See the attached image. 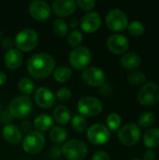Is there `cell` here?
Returning <instances> with one entry per match:
<instances>
[{"label": "cell", "mask_w": 159, "mask_h": 160, "mask_svg": "<svg viewBox=\"0 0 159 160\" xmlns=\"http://www.w3.org/2000/svg\"><path fill=\"white\" fill-rule=\"evenodd\" d=\"M83 82L91 87H100L105 82V73L97 67L86 68L82 73Z\"/></svg>", "instance_id": "12"}, {"label": "cell", "mask_w": 159, "mask_h": 160, "mask_svg": "<svg viewBox=\"0 0 159 160\" xmlns=\"http://www.w3.org/2000/svg\"><path fill=\"white\" fill-rule=\"evenodd\" d=\"M111 132L102 124H94L87 129V139L95 145H103L109 142Z\"/></svg>", "instance_id": "11"}, {"label": "cell", "mask_w": 159, "mask_h": 160, "mask_svg": "<svg viewBox=\"0 0 159 160\" xmlns=\"http://www.w3.org/2000/svg\"><path fill=\"white\" fill-rule=\"evenodd\" d=\"M156 122L155 114L151 112H143L138 119V123L142 128H150Z\"/></svg>", "instance_id": "31"}, {"label": "cell", "mask_w": 159, "mask_h": 160, "mask_svg": "<svg viewBox=\"0 0 159 160\" xmlns=\"http://www.w3.org/2000/svg\"><path fill=\"white\" fill-rule=\"evenodd\" d=\"M4 62L7 68L17 69L22 64V54L17 49H10L6 52L4 56Z\"/></svg>", "instance_id": "19"}, {"label": "cell", "mask_w": 159, "mask_h": 160, "mask_svg": "<svg viewBox=\"0 0 159 160\" xmlns=\"http://www.w3.org/2000/svg\"><path fill=\"white\" fill-rule=\"evenodd\" d=\"M67 137V130L62 127L55 126L52 127L50 130V138L52 142H54L55 144H62L66 142Z\"/></svg>", "instance_id": "24"}, {"label": "cell", "mask_w": 159, "mask_h": 160, "mask_svg": "<svg viewBox=\"0 0 159 160\" xmlns=\"http://www.w3.org/2000/svg\"><path fill=\"white\" fill-rule=\"evenodd\" d=\"M71 96H72V93H71L69 88H67V87H61V88H59L57 90L55 98H57L59 101L65 102V101H68L71 98Z\"/></svg>", "instance_id": "34"}, {"label": "cell", "mask_w": 159, "mask_h": 160, "mask_svg": "<svg viewBox=\"0 0 159 160\" xmlns=\"http://www.w3.org/2000/svg\"><path fill=\"white\" fill-rule=\"evenodd\" d=\"M72 76V70L67 66H61L53 70V77L57 82H67Z\"/></svg>", "instance_id": "25"}, {"label": "cell", "mask_w": 159, "mask_h": 160, "mask_svg": "<svg viewBox=\"0 0 159 160\" xmlns=\"http://www.w3.org/2000/svg\"><path fill=\"white\" fill-rule=\"evenodd\" d=\"M6 82H7V75L4 72L0 71V86L3 85Z\"/></svg>", "instance_id": "40"}, {"label": "cell", "mask_w": 159, "mask_h": 160, "mask_svg": "<svg viewBox=\"0 0 159 160\" xmlns=\"http://www.w3.org/2000/svg\"><path fill=\"white\" fill-rule=\"evenodd\" d=\"M106 122H107V127H108V129L109 130L116 131L121 127L122 118H121V116L118 113L112 112V113H110L108 115Z\"/></svg>", "instance_id": "29"}, {"label": "cell", "mask_w": 159, "mask_h": 160, "mask_svg": "<svg viewBox=\"0 0 159 160\" xmlns=\"http://www.w3.org/2000/svg\"><path fill=\"white\" fill-rule=\"evenodd\" d=\"M18 87L20 89V91L24 95V96H29L31 95L34 90H35V84L33 82V81L29 78H22L19 81L18 83Z\"/></svg>", "instance_id": "28"}, {"label": "cell", "mask_w": 159, "mask_h": 160, "mask_svg": "<svg viewBox=\"0 0 159 160\" xmlns=\"http://www.w3.org/2000/svg\"><path fill=\"white\" fill-rule=\"evenodd\" d=\"M2 136L7 142L12 145H18L22 142V131L17 126L13 124H7L3 128Z\"/></svg>", "instance_id": "18"}, {"label": "cell", "mask_w": 159, "mask_h": 160, "mask_svg": "<svg viewBox=\"0 0 159 160\" xmlns=\"http://www.w3.org/2000/svg\"><path fill=\"white\" fill-rule=\"evenodd\" d=\"M143 160H156V153L152 149H148L143 154Z\"/></svg>", "instance_id": "39"}, {"label": "cell", "mask_w": 159, "mask_h": 160, "mask_svg": "<svg viewBox=\"0 0 159 160\" xmlns=\"http://www.w3.org/2000/svg\"><path fill=\"white\" fill-rule=\"evenodd\" d=\"M108 49L114 54L125 53L129 48V40L121 34H113L109 37L107 40Z\"/></svg>", "instance_id": "15"}, {"label": "cell", "mask_w": 159, "mask_h": 160, "mask_svg": "<svg viewBox=\"0 0 159 160\" xmlns=\"http://www.w3.org/2000/svg\"><path fill=\"white\" fill-rule=\"evenodd\" d=\"M70 111L68 108H67L64 105H58L54 108L52 112V119L60 124V125H66L70 121Z\"/></svg>", "instance_id": "21"}, {"label": "cell", "mask_w": 159, "mask_h": 160, "mask_svg": "<svg viewBox=\"0 0 159 160\" xmlns=\"http://www.w3.org/2000/svg\"><path fill=\"white\" fill-rule=\"evenodd\" d=\"M76 5L82 10L90 11L96 6V1L95 0H78L76 1Z\"/></svg>", "instance_id": "35"}, {"label": "cell", "mask_w": 159, "mask_h": 160, "mask_svg": "<svg viewBox=\"0 0 159 160\" xmlns=\"http://www.w3.org/2000/svg\"><path fill=\"white\" fill-rule=\"evenodd\" d=\"M138 101L143 106L155 105L159 100V87L155 82H147L141 87L137 95Z\"/></svg>", "instance_id": "9"}, {"label": "cell", "mask_w": 159, "mask_h": 160, "mask_svg": "<svg viewBox=\"0 0 159 160\" xmlns=\"http://www.w3.org/2000/svg\"><path fill=\"white\" fill-rule=\"evenodd\" d=\"M34 128L39 131H47L53 127V119L52 116L46 113L39 114L34 120Z\"/></svg>", "instance_id": "22"}, {"label": "cell", "mask_w": 159, "mask_h": 160, "mask_svg": "<svg viewBox=\"0 0 159 160\" xmlns=\"http://www.w3.org/2000/svg\"><path fill=\"white\" fill-rule=\"evenodd\" d=\"M2 39H3V38H2V32H1V30H0V43H1V41H2Z\"/></svg>", "instance_id": "42"}, {"label": "cell", "mask_w": 159, "mask_h": 160, "mask_svg": "<svg viewBox=\"0 0 159 160\" xmlns=\"http://www.w3.org/2000/svg\"><path fill=\"white\" fill-rule=\"evenodd\" d=\"M30 16L37 21H45L50 18L52 14V8L50 5L42 0H36L29 4L28 7Z\"/></svg>", "instance_id": "13"}, {"label": "cell", "mask_w": 159, "mask_h": 160, "mask_svg": "<svg viewBox=\"0 0 159 160\" xmlns=\"http://www.w3.org/2000/svg\"><path fill=\"white\" fill-rule=\"evenodd\" d=\"M37 43L38 36L36 31L30 28L21 30L14 38V44L20 52H30L37 47Z\"/></svg>", "instance_id": "4"}, {"label": "cell", "mask_w": 159, "mask_h": 160, "mask_svg": "<svg viewBox=\"0 0 159 160\" xmlns=\"http://www.w3.org/2000/svg\"><path fill=\"white\" fill-rule=\"evenodd\" d=\"M81 28L87 34L95 33L101 25V17L97 12L90 11L83 15L80 22Z\"/></svg>", "instance_id": "16"}, {"label": "cell", "mask_w": 159, "mask_h": 160, "mask_svg": "<svg viewBox=\"0 0 159 160\" xmlns=\"http://www.w3.org/2000/svg\"><path fill=\"white\" fill-rule=\"evenodd\" d=\"M91 160H111V158L108 153L104 151H97L93 155Z\"/></svg>", "instance_id": "37"}, {"label": "cell", "mask_w": 159, "mask_h": 160, "mask_svg": "<svg viewBox=\"0 0 159 160\" xmlns=\"http://www.w3.org/2000/svg\"><path fill=\"white\" fill-rule=\"evenodd\" d=\"M79 21L78 20H76V19H73V20H71L70 21V22H69V25L71 26V27H76V26H78V24H79Z\"/></svg>", "instance_id": "41"}, {"label": "cell", "mask_w": 159, "mask_h": 160, "mask_svg": "<svg viewBox=\"0 0 159 160\" xmlns=\"http://www.w3.org/2000/svg\"><path fill=\"white\" fill-rule=\"evenodd\" d=\"M141 129L140 128L133 124H127L118 132V139L120 142L127 146L135 145L141 139Z\"/></svg>", "instance_id": "10"}, {"label": "cell", "mask_w": 159, "mask_h": 160, "mask_svg": "<svg viewBox=\"0 0 159 160\" xmlns=\"http://www.w3.org/2000/svg\"><path fill=\"white\" fill-rule=\"evenodd\" d=\"M68 60L70 66L74 69H85V68L90 64L92 60V52L88 48L84 46H79L70 52Z\"/></svg>", "instance_id": "5"}, {"label": "cell", "mask_w": 159, "mask_h": 160, "mask_svg": "<svg viewBox=\"0 0 159 160\" xmlns=\"http://www.w3.org/2000/svg\"><path fill=\"white\" fill-rule=\"evenodd\" d=\"M55 61L54 58L46 52H38L27 61L28 73L35 79L41 80L49 77L54 70Z\"/></svg>", "instance_id": "1"}, {"label": "cell", "mask_w": 159, "mask_h": 160, "mask_svg": "<svg viewBox=\"0 0 159 160\" xmlns=\"http://www.w3.org/2000/svg\"><path fill=\"white\" fill-rule=\"evenodd\" d=\"M22 149L29 155L40 153L45 146V137L38 131H30L22 142Z\"/></svg>", "instance_id": "7"}, {"label": "cell", "mask_w": 159, "mask_h": 160, "mask_svg": "<svg viewBox=\"0 0 159 160\" xmlns=\"http://www.w3.org/2000/svg\"><path fill=\"white\" fill-rule=\"evenodd\" d=\"M121 66L126 69H134L142 63L141 56L136 52H127L121 58Z\"/></svg>", "instance_id": "20"}, {"label": "cell", "mask_w": 159, "mask_h": 160, "mask_svg": "<svg viewBox=\"0 0 159 160\" xmlns=\"http://www.w3.org/2000/svg\"><path fill=\"white\" fill-rule=\"evenodd\" d=\"M143 143L149 148H155L159 146V129L156 128H152L148 129L143 136Z\"/></svg>", "instance_id": "23"}, {"label": "cell", "mask_w": 159, "mask_h": 160, "mask_svg": "<svg viewBox=\"0 0 159 160\" xmlns=\"http://www.w3.org/2000/svg\"><path fill=\"white\" fill-rule=\"evenodd\" d=\"M127 80L133 85H141L146 82L147 77L143 72L139 71V70H135V71H132L131 73L128 74Z\"/></svg>", "instance_id": "32"}, {"label": "cell", "mask_w": 159, "mask_h": 160, "mask_svg": "<svg viewBox=\"0 0 159 160\" xmlns=\"http://www.w3.org/2000/svg\"><path fill=\"white\" fill-rule=\"evenodd\" d=\"M131 160H142V159H139V158H134V159H131Z\"/></svg>", "instance_id": "43"}, {"label": "cell", "mask_w": 159, "mask_h": 160, "mask_svg": "<svg viewBox=\"0 0 159 160\" xmlns=\"http://www.w3.org/2000/svg\"><path fill=\"white\" fill-rule=\"evenodd\" d=\"M62 155L67 160H82L88 153L86 143L81 140H69L63 145Z\"/></svg>", "instance_id": "2"}, {"label": "cell", "mask_w": 159, "mask_h": 160, "mask_svg": "<svg viewBox=\"0 0 159 160\" xmlns=\"http://www.w3.org/2000/svg\"><path fill=\"white\" fill-rule=\"evenodd\" d=\"M34 99L36 104L42 108V109H50L52 108L56 101L54 94L52 92L51 89L47 87H38L35 94H34Z\"/></svg>", "instance_id": "14"}, {"label": "cell", "mask_w": 159, "mask_h": 160, "mask_svg": "<svg viewBox=\"0 0 159 160\" xmlns=\"http://www.w3.org/2000/svg\"><path fill=\"white\" fill-rule=\"evenodd\" d=\"M87 120L80 114H77L75 116H73L72 120H71V126L74 131L79 132V133H82L86 130L87 128Z\"/></svg>", "instance_id": "27"}, {"label": "cell", "mask_w": 159, "mask_h": 160, "mask_svg": "<svg viewBox=\"0 0 159 160\" xmlns=\"http://www.w3.org/2000/svg\"><path fill=\"white\" fill-rule=\"evenodd\" d=\"M1 45L4 49H6L7 51L10 50V49H13V46L15 45L14 44V39H12L10 37H6L2 39L1 41Z\"/></svg>", "instance_id": "36"}, {"label": "cell", "mask_w": 159, "mask_h": 160, "mask_svg": "<svg viewBox=\"0 0 159 160\" xmlns=\"http://www.w3.org/2000/svg\"><path fill=\"white\" fill-rule=\"evenodd\" d=\"M62 155V149L58 146H54L51 149L50 152V158L52 159H57L59 158V157Z\"/></svg>", "instance_id": "38"}, {"label": "cell", "mask_w": 159, "mask_h": 160, "mask_svg": "<svg viewBox=\"0 0 159 160\" xmlns=\"http://www.w3.org/2000/svg\"><path fill=\"white\" fill-rule=\"evenodd\" d=\"M33 109V103L28 96H19L13 98L8 105L9 114L17 119H23L30 114Z\"/></svg>", "instance_id": "3"}, {"label": "cell", "mask_w": 159, "mask_h": 160, "mask_svg": "<svg viewBox=\"0 0 159 160\" xmlns=\"http://www.w3.org/2000/svg\"><path fill=\"white\" fill-rule=\"evenodd\" d=\"M76 7V1L74 0H55L52 3V10L55 16L65 18L74 13Z\"/></svg>", "instance_id": "17"}, {"label": "cell", "mask_w": 159, "mask_h": 160, "mask_svg": "<svg viewBox=\"0 0 159 160\" xmlns=\"http://www.w3.org/2000/svg\"><path fill=\"white\" fill-rule=\"evenodd\" d=\"M82 38H83V37H82V33L81 31L73 30L68 34V36L67 38V42L70 47L77 48L82 44Z\"/></svg>", "instance_id": "30"}, {"label": "cell", "mask_w": 159, "mask_h": 160, "mask_svg": "<svg viewBox=\"0 0 159 160\" xmlns=\"http://www.w3.org/2000/svg\"><path fill=\"white\" fill-rule=\"evenodd\" d=\"M127 28H128L129 34L135 37L142 36L145 32V26L140 21H132L131 22L128 23Z\"/></svg>", "instance_id": "33"}, {"label": "cell", "mask_w": 159, "mask_h": 160, "mask_svg": "<svg viewBox=\"0 0 159 160\" xmlns=\"http://www.w3.org/2000/svg\"><path fill=\"white\" fill-rule=\"evenodd\" d=\"M52 31L57 37H66L68 34V25L62 19H56L52 22Z\"/></svg>", "instance_id": "26"}, {"label": "cell", "mask_w": 159, "mask_h": 160, "mask_svg": "<svg viewBox=\"0 0 159 160\" xmlns=\"http://www.w3.org/2000/svg\"><path fill=\"white\" fill-rule=\"evenodd\" d=\"M78 112L83 115V116H88V117H95L98 114L103 110V105L101 101L92 96H86L82 98L78 101Z\"/></svg>", "instance_id": "6"}, {"label": "cell", "mask_w": 159, "mask_h": 160, "mask_svg": "<svg viewBox=\"0 0 159 160\" xmlns=\"http://www.w3.org/2000/svg\"><path fill=\"white\" fill-rule=\"evenodd\" d=\"M106 25L107 27L113 32L124 31L128 25V19L127 14L118 8L112 9L106 15Z\"/></svg>", "instance_id": "8"}]
</instances>
